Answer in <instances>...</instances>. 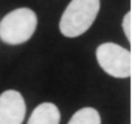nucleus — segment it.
<instances>
[{
	"label": "nucleus",
	"instance_id": "5",
	"mask_svg": "<svg viewBox=\"0 0 132 124\" xmlns=\"http://www.w3.org/2000/svg\"><path fill=\"white\" fill-rule=\"evenodd\" d=\"M60 112L52 103H43L33 111L27 124H59Z\"/></svg>",
	"mask_w": 132,
	"mask_h": 124
},
{
	"label": "nucleus",
	"instance_id": "2",
	"mask_svg": "<svg viewBox=\"0 0 132 124\" xmlns=\"http://www.w3.org/2000/svg\"><path fill=\"white\" fill-rule=\"evenodd\" d=\"M37 25L36 14L29 8H17L0 22V40L6 44L25 43L34 34Z\"/></svg>",
	"mask_w": 132,
	"mask_h": 124
},
{
	"label": "nucleus",
	"instance_id": "6",
	"mask_svg": "<svg viewBox=\"0 0 132 124\" xmlns=\"http://www.w3.org/2000/svg\"><path fill=\"white\" fill-rule=\"evenodd\" d=\"M68 124H101V116L95 108L84 107L73 114Z\"/></svg>",
	"mask_w": 132,
	"mask_h": 124
},
{
	"label": "nucleus",
	"instance_id": "3",
	"mask_svg": "<svg viewBox=\"0 0 132 124\" xmlns=\"http://www.w3.org/2000/svg\"><path fill=\"white\" fill-rule=\"evenodd\" d=\"M96 58L101 68L114 78L131 76V52L115 43H103L96 50Z\"/></svg>",
	"mask_w": 132,
	"mask_h": 124
},
{
	"label": "nucleus",
	"instance_id": "1",
	"mask_svg": "<svg viewBox=\"0 0 132 124\" xmlns=\"http://www.w3.org/2000/svg\"><path fill=\"white\" fill-rule=\"evenodd\" d=\"M100 0H72L60 20V32L65 37H77L89 29L100 11Z\"/></svg>",
	"mask_w": 132,
	"mask_h": 124
},
{
	"label": "nucleus",
	"instance_id": "7",
	"mask_svg": "<svg viewBox=\"0 0 132 124\" xmlns=\"http://www.w3.org/2000/svg\"><path fill=\"white\" fill-rule=\"evenodd\" d=\"M122 27H123V31H124V34L127 36L128 41L130 42L131 49H132V13L131 11L125 14L124 18H123V22H122ZM131 55H132V53H131Z\"/></svg>",
	"mask_w": 132,
	"mask_h": 124
},
{
	"label": "nucleus",
	"instance_id": "4",
	"mask_svg": "<svg viewBox=\"0 0 132 124\" xmlns=\"http://www.w3.org/2000/svg\"><path fill=\"white\" fill-rule=\"evenodd\" d=\"M26 115V104L17 90H6L0 95V124H22Z\"/></svg>",
	"mask_w": 132,
	"mask_h": 124
}]
</instances>
